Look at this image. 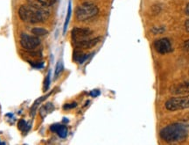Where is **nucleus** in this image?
Listing matches in <instances>:
<instances>
[{
	"label": "nucleus",
	"instance_id": "nucleus-1",
	"mask_svg": "<svg viewBox=\"0 0 189 145\" xmlns=\"http://www.w3.org/2000/svg\"><path fill=\"white\" fill-rule=\"evenodd\" d=\"M48 12L45 8L27 5L22 6L18 10V15L24 22L31 24L44 22L48 17Z\"/></svg>",
	"mask_w": 189,
	"mask_h": 145
},
{
	"label": "nucleus",
	"instance_id": "nucleus-2",
	"mask_svg": "<svg viewBox=\"0 0 189 145\" xmlns=\"http://www.w3.org/2000/svg\"><path fill=\"white\" fill-rule=\"evenodd\" d=\"M160 137L167 143H180L187 139V129L181 123H173L160 131Z\"/></svg>",
	"mask_w": 189,
	"mask_h": 145
},
{
	"label": "nucleus",
	"instance_id": "nucleus-3",
	"mask_svg": "<svg viewBox=\"0 0 189 145\" xmlns=\"http://www.w3.org/2000/svg\"><path fill=\"white\" fill-rule=\"evenodd\" d=\"M99 12L97 6L91 3H84L76 9V19L79 21H85L96 16Z\"/></svg>",
	"mask_w": 189,
	"mask_h": 145
},
{
	"label": "nucleus",
	"instance_id": "nucleus-4",
	"mask_svg": "<svg viewBox=\"0 0 189 145\" xmlns=\"http://www.w3.org/2000/svg\"><path fill=\"white\" fill-rule=\"evenodd\" d=\"M166 108L169 111H178L189 108V95L174 97L166 102Z\"/></svg>",
	"mask_w": 189,
	"mask_h": 145
},
{
	"label": "nucleus",
	"instance_id": "nucleus-5",
	"mask_svg": "<svg viewBox=\"0 0 189 145\" xmlns=\"http://www.w3.org/2000/svg\"><path fill=\"white\" fill-rule=\"evenodd\" d=\"M20 44L24 49L27 51H32L37 47L40 46V40L37 36L22 34L20 36Z\"/></svg>",
	"mask_w": 189,
	"mask_h": 145
},
{
	"label": "nucleus",
	"instance_id": "nucleus-6",
	"mask_svg": "<svg viewBox=\"0 0 189 145\" xmlns=\"http://www.w3.org/2000/svg\"><path fill=\"white\" fill-rule=\"evenodd\" d=\"M93 34L90 29L89 28H79L75 27L72 30V40L74 41L75 45L81 43L83 41L89 40L90 36Z\"/></svg>",
	"mask_w": 189,
	"mask_h": 145
},
{
	"label": "nucleus",
	"instance_id": "nucleus-7",
	"mask_svg": "<svg viewBox=\"0 0 189 145\" xmlns=\"http://www.w3.org/2000/svg\"><path fill=\"white\" fill-rule=\"evenodd\" d=\"M154 49L160 55H165L172 50V44L167 38H162L155 41Z\"/></svg>",
	"mask_w": 189,
	"mask_h": 145
},
{
	"label": "nucleus",
	"instance_id": "nucleus-8",
	"mask_svg": "<svg viewBox=\"0 0 189 145\" xmlns=\"http://www.w3.org/2000/svg\"><path fill=\"white\" fill-rule=\"evenodd\" d=\"M50 130L53 133H57V135L61 138H66L68 135V128L65 125L60 124V123H55L53 124L50 127Z\"/></svg>",
	"mask_w": 189,
	"mask_h": 145
},
{
	"label": "nucleus",
	"instance_id": "nucleus-9",
	"mask_svg": "<svg viewBox=\"0 0 189 145\" xmlns=\"http://www.w3.org/2000/svg\"><path fill=\"white\" fill-rule=\"evenodd\" d=\"M26 1L31 6H36L39 8H46L54 5L57 0H26Z\"/></svg>",
	"mask_w": 189,
	"mask_h": 145
},
{
	"label": "nucleus",
	"instance_id": "nucleus-10",
	"mask_svg": "<svg viewBox=\"0 0 189 145\" xmlns=\"http://www.w3.org/2000/svg\"><path fill=\"white\" fill-rule=\"evenodd\" d=\"M100 39L101 38H99V37L89 39V40H87V41H83L81 43H79V44L75 45V47L78 48H93L94 46H96L98 42L100 41Z\"/></svg>",
	"mask_w": 189,
	"mask_h": 145
},
{
	"label": "nucleus",
	"instance_id": "nucleus-11",
	"mask_svg": "<svg viewBox=\"0 0 189 145\" xmlns=\"http://www.w3.org/2000/svg\"><path fill=\"white\" fill-rule=\"evenodd\" d=\"M53 110H54V106H53V104H52V103H47V104L44 105V106H41L40 114L42 118H45L48 114L52 113Z\"/></svg>",
	"mask_w": 189,
	"mask_h": 145
},
{
	"label": "nucleus",
	"instance_id": "nucleus-12",
	"mask_svg": "<svg viewBox=\"0 0 189 145\" xmlns=\"http://www.w3.org/2000/svg\"><path fill=\"white\" fill-rule=\"evenodd\" d=\"M89 57V54H83L81 51H75L74 55V58L75 61H77L79 64H83L88 58Z\"/></svg>",
	"mask_w": 189,
	"mask_h": 145
},
{
	"label": "nucleus",
	"instance_id": "nucleus-13",
	"mask_svg": "<svg viewBox=\"0 0 189 145\" xmlns=\"http://www.w3.org/2000/svg\"><path fill=\"white\" fill-rule=\"evenodd\" d=\"M71 12H72V6H71V0H69V6H68V12H67V16L65 19V23H64V28H63V34H65L67 32L68 26H69L70 17H71Z\"/></svg>",
	"mask_w": 189,
	"mask_h": 145
},
{
	"label": "nucleus",
	"instance_id": "nucleus-14",
	"mask_svg": "<svg viewBox=\"0 0 189 145\" xmlns=\"http://www.w3.org/2000/svg\"><path fill=\"white\" fill-rule=\"evenodd\" d=\"M51 93H48L47 95H46V96H43V97H41V98H40V99H38L36 101L34 102V104H33V106H32V108H31V115H33V114H34L35 113V110L37 109V107L39 106V105L42 102V101H44L45 99L50 95Z\"/></svg>",
	"mask_w": 189,
	"mask_h": 145
},
{
	"label": "nucleus",
	"instance_id": "nucleus-15",
	"mask_svg": "<svg viewBox=\"0 0 189 145\" xmlns=\"http://www.w3.org/2000/svg\"><path fill=\"white\" fill-rule=\"evenodd\" d=\"M32 33L35 36H44V35H46L48 34V31L45 28H42V27H34V28L32 29Z\"/></svg>",
	"mask_w": 189,
	"mask_h": 145
},
{
	"label": "nucleus",
	"instance_id": "nucleus-16",
	"mask_svg": "<svg viewBox=\"0 0 189 145\" xmlns=\"http://www.w3.org/2000/svg\"><path fill=\"white\" fill-rule=\"evenodd\" d=\"M18 129H20L21 131H23V132H27L29 130V128H31V125H29L26 121L20 120L18 122Z\"/></svg>",
	"mask_w": 189,
	"mask_h": 145
},
{
	"label": "nucleus",
	"instance_id": "nucleus-17",
	"mask_svg": "<svg viewBox=\"0 0 189 145\" xmlns=\"http://www.w3.org/2000/svg\"><path fill=\"white\" fill-rule=\"evenodd\" d=\"M63 71V64L61 61H59L56 64L55 67V70H54V78L56 79L61 74V72Z\"/></svg>",
	"mask_w": 189,
	"mask_h": 145
},
{
	"label": "nucleus",
	"instance_id": "nucleus-18",
	"mask_svg": "<svg viewBox=\"0 0 189 145\" xmlns=\"http://www.w3.org/2000/svg\"><path fill=\"white\" fill-rule=\"evenodd\" d=\"M49 85H50V71L48 73V75L46 77V81H45V85H44V91H47V89L49 88Z\"/></svg>",
	"mask_w": 189,
	"mask_h": 145
},
{
	"label": "nucleus",
	"instance_id": "nucleus-19",
	"mask_svg": "<svg viewBox=\"0 0 189 145\" xmlns=\"http://www.w3.org/2000/svg\"><path fill=\"white\" fill-rule=\"evenodd\" d=\"M76 106H77V104H76L75 102L70 103V104H66L64 106V109H71V108H75Z\"/></svg>",
	"mask_w": 189,
	"mask_h": 145
},
{
	"label": "nucleus",
	"instance_id": "nucleus-20",
	"mask_svg": "<svg viewBox=\"0 0 189 145\" xmlns=\"http://www.w3.org/2000/svg\"><path fill=\"white\" fill-rule=\"evenodd\" d=\"M90 95H91L92 97L96 98V97H97L98 95H100V91L99 90H93L90 93Z\"/></svg>",
	"mask_w": 189,
	"mask_h": 145
},
{
	"label": "nucleus",
	"instance_id": "nucleus-21",
	"mask_svg": "<svg viewBox=\"0 0 189 145\" xmlns=\"http://www.w3.org/2000/svg\"><path fill=\"white\" fill-rule=\"evenodd\" d=\"M184 48H185L187 51H189V40H187V41L184 43Z\"/></svg>",
	"mask_w": 189,
	"mask_h": 145
},
{
	"label": "nucleus",
	"instance_id": "nucleus-22",
	"mask_svg": "<svg viewBox=\"0 0 189 145\" xmlns=\"http://www.w3.org/2000/svg\"><path fill=\"white\" fill-rule=\"evenodd\" d=\"M185 28L187 30V32H188L189 33V19L186 21V23H185Z\"/></svg>",
	"mask_w": 189,
	"mask_h": 145
},
{
	"label": "nucleus",
	"instance_id": "nucleus-23",
	"mask_svg": "<svg viewBox=\"0 0 189 145\" xmlns=\"http://www.w3.org/2000/svg\"><path fill=\"white\" fill-rule=\"evenodd\" d=\"M185 12H186V14L187 15H188L189 16V3L187 4V7H186V10H185Z\"/></svg>",
	"mask_w": 189,
	"mask_h": 145
},
{
	"label": "nucleus",
	"instance_id": "nucleus-24",
	"mask_svg": "<svg viewBox=\"0 0 189 145\" xmlns=\"http://www.w3.org/2000/svg\"><path fill=\"white\" fill-rule=\"evenodd\" d=\"M0 144H2V143H0Z\"/></svg>",
	"mask_w": 189,
	"mask_h": 145
}]
</instances>
